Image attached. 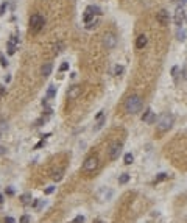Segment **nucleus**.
Masks as SVG:
<instances>
[{
    "instance_id": "nucleus-10",
    "label": "nucleus",
    "mask_w": 187,
    "mask_h": 223,
    "mask_svg": "<svg viewBox=\"0 0 187 223\" xmlns=\"http://www.w3.org/2000/svg\"><path fill=\"white\" fill-rule=\"evenodd\" d=\"M146 42H148V37H146V34H139L137 39H136V47L137 48H143L146 45Z\"/></svg>"
},
{
    "instance_id": "nucleus-38",
    "label": "nucleus",
    "mask_w": 187,
    "mask_h": 223,
    "mask_svg": "<svg viewBox=\"0 0 187 223\" xmlns=\"http://www.w3.org/2000/svg\"><path fill=\"white\" fill-rule=\"evenodd\" d=\"M5 81H6V83H9V81H11V76H9V75H8V76H5Z\"/></svg>"
},
{
    "instance_id": "nucleus-8",
    "label": "nucleus",
    "mask_w": 187,
    "mask_h": 223,
    "mask_svg": "<svg viewBox=\"0 0 187 223\" xmlns=\"http://www.w3.org/2000/svg\"><path fill=\"white\" fill-rule=\"evenodd\" d=\"M156 20L161 23V25H167L168 22H170V16H168V11H165V9H161L156 14Z\"/></svg>"
},
{
    "instance_id": "nucleus-27",
    "label": "nucleus",
    "mask_w": 187,
    "mask_h": 223,
    "mask_svg": "<svg viewBox=\"0 0 187 223\" xmlns=\"http://www.w3.org/2000/svg\"><path fill=\"white\" fill-rule=\"evenodd\" d=\"M83 221H84V217H83V215H76V217L73 218L72 223H83Z\"/></svg>"
},
{
    "instance_id": "nucleus-6",
    "label": "nucleus",
    "mask_w": 187,
    "mask_h": 223,
    "mask_svg": "<svg viewBox=\"0 0 187 223\" xmlns=\"http://www.w3.org/2000/svg\"><path fill=\"white\" fill-rule=\"evenodd\" d=\"M103 45L108 48V50H112L115 45H117V37L114 33H106L103 36Z\"/></svg>"
},
{
    "instance_id": "nucleus-15",
    "label": "nucleus",
    "mask_w": 187,
    "mask_h": 223,
    "mask_svg": "<svg viewBox=\"0 0 187 223\" xmlns=\"http://www.w3.org/2000/svg\"><path fill=\"white\" fill-rule=\"evenodd\" d=\"M84 25H86V28H87V30H92V28H95L97 25H98V17L92 19L90 22H87V23H84Z\"/></svg>"
},
{
    "instance_id": "nucleus-13",
    "label": "nucleus",
    "mask_w": 187,
    "mask_h": 223,
    "mask_svg": "<svg viewBox=\"0 0 187 223\" xmlns=\"http://www.w3.org/2000/svg\"><path fill=\"white\" fill-rule=\"evenodd\" d=\"M62 173H64L62 170H55V172L51 173V179L56 181V182H59V181L62 179Z\"/></svg>"
},
{
    "instance_id": "nucleus-3",
    "label": "nucleus",
    "mask_w": 187,
    "mask_h": 223,
    "mask_svg": "<svg viewBox=\"0 0 187 223\" xmlns=\"http://www.w3.org/2000/svg\"><path fill=\"white\" fill-rule=\"evenodd\" d=\"M173 126V115L171 114H162V115H159V119H157V129L159 131H168L170 128Z\"/></svg>"
},
{
    "instance_id": "nucleus-1",
    "label": "nucleus",
    "mask_w": 187,
    "mask_h": 223,
    "mask_svg": "<svg viewBox=\"0 0 187 223\" xmlns=\"http://www.w3.org/2000/svg\"><path fill=\"white\" fill-rule=\"evenodd\" d=\"M142 108V98L139 95H129L125 100V111L126 114H136Z\"/></svg>"
},
{
    "instance_id": "nucleus-17",
    "label": "nucleus",
    "mask_w": 187,
    "mask_h": 223,
    "mask_svg": "<svg viewBox=\"0 0 187 223\" xmlns=\"http://www.w3.org/2000/svg\"><path fill=\"white\" fill-rule=\"evenodd\" d=\"M62 50H64V44H62L61 41H59V42H56V44H55V47H53V51H55L56 55H59Z\"/></svg>"
},
{
    "instance_id": "nucleus-5",
    "label": "nucleus",
    "mask_w": 187,
    "mask_h": 223,
    "mask_svg": "<svg viewBox=\"0 0 187 223\" xmlns=\"http://www.w3.org/2000/svg\"><path fill=\"white\" fill-rule=\"evenodd\" d=\"M122 150H123V145L120 142H114L112 145L109 147V159L111 161H115V159H118V156L122 154Z\"/></svg>"
},
{
    "instance_id": "nucleus-21",
    "label": "nucleus",
    "mask_w": 187,
    "mask_h": 223,
    "mask_svg": "<svg viewBox=\"0 0 187 223\" xmlns=\"http://www.w3.org/2000/svg\"><path fill=\"white\" fill-rule=\"evenodd\" d=\"M123 70H125V67H123V65H115V67H114V75L115 76H120V75H122L123 73Z\"/></svg>"
},
{
    "instance_id": "nucleus-18",
    "label": "nucleus",
    "mask_w": 187,
    "mask_h": 223,
    "mask_svg": "<svg viewBox=\"0 0 187 223\" xmlns=\"http://www.w3.org/2000/svg\"><path fill=\"white\" fill-rule=\"evenodd\" d=\"M56 95V87L55 86H48V89H47V97L48 98H53Z\"/></svg>"
},
{
    "instance_id": "nucleus-23",
    "label": "nucleus",
    "mask_w": 187,
    "mask_h": 223,
    "mask_svg": "<svg viewBox=\"0 0 187 223\" xmlns=\"http://www.w3.org/2000/svg\"><path fill=\"white\" fill-rule=\"evenodd\" d=\"M30 200H31V195H30V193H23V195L20 196V201H22L23 204H28Z\"/></svg>"
},
{
    "instance_id": "nucleus-33",
    "label": "nucleus",
    "mask_w": 187,
    "mask_h": 223,
    "mask_svg": "<svg viewBox=\"0 0 187 223\" xmlns=\"http://www.w3.org/2000/svg\"><path fill=\"white\" fill-rule=\"evenodd\" d=\"M171 73H173V76H176V73H178V67H176V65L171 69Z\"/></svg>"
},
{
    "instance_id": "nucleus-29",
    "label": "nucleus",
    "mask_w": 187,
    "mask_h": 223,
    "mask_svg": "<svg viewBox=\"0 0 187 223\" xmlns=\"http://www.w3.org/2000/svg\"><path fill=\"white\" fill-rule=\"evenodd\" d=\"M98 120H100V122H98V125H97L95 128H94V129H95V131H97V129H100V128H101V126L104 125V119H103V117H101V119H98Z\"/></svg>"
},
{
    "instance_id": "nucleus-9",
    "label": "nucleus",
    "mask_w": 187,
    "mask_h": 223,
    "mask_svg": "<svg viewBox=\"0 0 187 223\" xmlns=\"http://www.w3.org/2000/svg\"><path fill=\"white\" fill-rule=\"evenodd\" d=\"M51 69H53L51 62H44V64H42V67H41V75H42L44 78H47V76L51 73Z\"/></svg>"
},
{
    "instance_id": "nucleus-7",
    "label": "nucleus",
    "mask_w": 187,
    "mask_h": 223,
    "mask_svg": "<svg viewBox=\"0 0 187 223\" xmlns=\"http://www.w3.org/2000/svg\"><path fill=\"white\" fill-rule=\"evenodd\" d=\"M79 95H81V86L75 84V86L69 87V90H67V98L69 100H76Z\"/></svg>"
},
{
    "instance_id": "nucleus-26",
    "label": "nucleus",
    "mask_w": 187,
    "mask_h": 223,
    "mask_svg": "<svg viewBox=\"0 0 187 223\" xmlns=\"http://www.w3.org/2000/svg\"><path fill=\"white\" fill-rule=\"evenodd\" d=\"M65 70H69V62H62L59 65V72H65Z\"/></svg>"
},
{
    "instance_id": "nucleus-20",
    "label": "nucleus",
    "mask_w": 187,
    "mask_h": 223,
    "mask_svg": "<svg viewBox=\"0 0 187 223\" xmlns=\"http://www.w3.org/2000/svg\"><path fill=\"white\" fill-rule=\"evenodd\" d=\"M132 161H134V156H132L131 153H126V154L123 156V162H125L126 165H129V164H131Z\"/></svg>"
},
{
    "instance_id": "nucleus-39",
    "label": "nucleus",
    "mask_w": 187,
    "mask_h": 223,
    "mask_svg": "<svg viewBox=\"0 0 187 223\" xmlns=\"http://www.w3.org/2000/svg\"><path fill=\"white\" fill-rule=\"evenodd\" d=\"M2 201H3V196H2V195H0V203H2Z\"/></svg>"
},
{
    "instance_id": "nucleus-37",
    "label": "nucleus",
    "mask_w": 187,
    "mask_h": 223,
    "mask_svg": "<svg viewBox=\"0 0 187 223\" xmlns=\"http://www.w3.org/2000/svg\"><path fill=\"white\" fill-rule=\"evenodd\" d=\"M42 145H44V140H41V142H39V143H37V145H36L34 148H39V147H42Z\"/></svg>"
},
{
    "instance_id": "nucleus-19",
    "label": "nucleus",
    "mask_w": 187,
    "mask_h": 223,
    "mask_svg": "<svg viewBox=\"0 0 187 223\" xmlns=\"http://www.w3.org/2000/svg\"><path fill=\"white\" fill-rule=\"evenodd\" d=\"M129 181V175L128 173H123L118 176V184H126V182Z\"/></svg>"
},
{
    "instance_id": "nucleus-2",
    "label": "nucleus",
    "mask_w": 187,
    "mask_h": 223,
    "mask_svg": "<svg viewBox=\"0 0 187 223\" xmlns=\"http://www.w3.org/2000/svg\"><path fill=\"white\" fill-rule=\"evenodd\" d=\"M100 162H98V158L95 154H90L86 158V161L83 162V172L84 173H94L95 170L98 168Z\"/></svg>"
},
{
    "instance_id": "nucleus-36",
    "label": "nucleus",
    "mask_w": 187,
    "mask_h": 223,
    "mask_svg": "<svg viewBox=\"0 0 187 223\" xmlns=\"http://www.w3.org/2000/svg\"><path fill=\"white\" fill-rule=\"evenodd\" d=\"M101 117H103V111H100V112L97 114V117H95V119H101Z\"/></svg>"
},
{
    "instance_id": "nucleus-28",
    "label": "nucleus",
    "mask_w": 187,
    "mask_h": 223,
    "mask_svg": "<svg viewBox=\"0 0 187 223\" xmlns=\"http://www.w3.org/2000/svg\"><path fill=\"white\" fill-rule=\"evenodd\" d=\"M5 95H6V87L0 86V100H2V98H3Z\"/></svg>"
},
{
    "instance_id": "nucleus-12",
    "label": "nucleus",
    "mask_w": 187,
    "mask_h": 223,
    "mask_svg": "<svg viewBox=\"0 0 187 223\" xmlns=\"http://www.w3.org/2000/svg\"><path fill=\"white\" fill-rule=\"evenodd\" d=\"M95 17H98V16H94L89 9H86V11H84V14H83V22L87 23V22H90L92 19H95Z\"/></svg>"
},
{
    "instance_id": "nucleus-25",
    "label": "nucleus",
    "mask_w": 187,
    "mask_h": 223,
    "mask_svg": "<svg viewBox=\"0 0 187 223\" xmlns=\"http://www.w3.org/2000/svg\"><path fill=\"white\" fill-rule=\"evenodd\" d=\"M176 36H178L179 41H184V39H185V31H184V30H178Z\"/></svg>"
},
{
    "instance_id": "nucleus-14",
    "label": "nucleus",
    "mask_w": 187,
    "mask_h": 223,
    "mask_svg": "<svg viewBox=\"0 0 187 223\" xmlns=\"http://www.w3.org/2000/svg\"><path fill=\"white\" fill-rule=\"evenodd\" d=\"M87 9L92 12L94 16H100V14H101V9H100L98 6H95V5H90V6H87Z\"/></svg>"
},
{
    "instance_id": "nucleus-32",
    "label": "nucleus",
    "mask_w": 187,
    "mask_h": 223,
    "mask_svg": "<svg viewBox=\"0 0 187 223\" xmlns=\"http://www.w3.org/2000/svg\"><path fill=\"white\" fill-rule=\"evenodd\" d=\"M53 192H55V187H53V186H48V187L45 189V193H47V195H50V193H53Z\"/></svg>"
},
{
    "instance_id": "nucleus-35",
    "label": "nucleus",
    "mask_w": 187,
    "mask_h": 223,
    "mask_svg": "<svg viewBox=\"0 0 187 223\" xmlns=\"http://www.w3.org/2000/svg\"><path fill=\"white\" fill-rule=\"evenodd\" d=\"M5 221H6V223H14V220H12L11 217H6V218H5Z\"/></svg>"
},
{
    "instance_id": "nucleus-31",
    "label": "nucleus",
    "mask_w": 187,
    "mask_h": 223,
    "mask_svg": "<svg viewBox=\"0 0 187 223\" xmlns=\"http://www.w3.org/2000/svg\"><path fill=\"white\" fill-rule=\"evenodd\" d=\"M0 64H2L3 67H6V65H8V61L3 58V55H0Z\"/></svg>"
},
{
    "instance_id": "nucleus-34",
    "label": "nucleus",
    "mask_w": 187,
    "mask_h": 223,
    "mask_svg": "<svg viewBox=\"0 0 187 223\" xmlns=\"http://www.w3.org/2000/svg\"><path fill=\"white\" fill-rule=\"evenodd\" d=\"M5 6H6V3H3L2 6H0V16H2V14H3V11H5Z\"/></svg>"
},
{
    "instance_id": "nucleus-40",
    "label": "nucleus",
    "mask_w": 187,
    "mask_h": 223,
    "mask_svg": "<svg viewBox=\"0 0 187 223\" xmlns=\"http://www.w3.org/2000/svg\"><path fill=\"white\" fill-rule=\"evenodd\" d=\"M179 2H181V3H184V2H185V0H179Z\"/></svg>"
},
{
    "instance_id": "nucleus-24",
    "label": "nucleus",
    "mask_w": 187,
    "mask_h": 223,
    "mask_svg": "<svg viewBox=\"0 0 187 223\" xmlns=\"http://www.w3.org/2000/svg\"><path fill=\"white\" fill-rule=\"evenodd\" d=\"M167 176H168L167 173H159V175L156 176V179H154V182H161V181H164V179H165Z\"/></svg>"
},
{
    "instance_id": "nucleus-16",
    "label": "nucleus",
    "mask_w": 187,
    "mask_h": 223,
    "mask_svg": "<svg viewBox=\"0 0 187 223\" xmlns=\"http://www.w3.org/2000/svg\"><path fill=\"white\" fill-rule=\"evenodd\" d=\"M182 20H184V12L182 11H178L176 16H175V22L176 25H182Z\"/></svg>"
},
{
    "instance_id": "nucleus-30",
    "label": "nucleus",
    "mask_w": 187,
    "mask_h": 223,
    "mask_svg": "<svg viewBox=\"0 0 187 223\" xmlns=\"http://www.w3.org/2000/svg\"><path fill=\"white\" fill-rule=\"evenodd\" d=\"M20 223H30V217L28 215H22L20 217Z\"/></svg>"
},
{
    "instance_id": "nucleus-4",
    "label": "nucleus",
    "mask_w": 187,
    "mask_h": 223,
    "mask_svg": "<svg viewBox=\"0 0 187 223\" xmlns=\"http://www.w3.org/2000/svg\"><path fill=\"white\" fill-rule=\"evenodd\" d=\"M45 25V19L41 16V14H33L30 17V30L33 33H39Z\"/></svg>"
},
{
    "instance_id": "nucleus-22",
    "label": "nucleus",
    "mask_w": 187,
    "mask_h": 223,
    "mask_svg": "<svg viewBox=\"0 0 187 223\" xmlns=\"http://www.w3.org/2000/svg\"><path fill=\"white\" fill-rule=\"evenodd\" d=\"M8 53L9 55H14L16 53V44L11 42V41H8Z\"/></svg>"
},
{
    "instance_id": "nucleus-11",
    "label": "nucleus",
    "mask_w": 187,
    "mask_h": 223,
    "mask_svg": "<svg viewBox=\"0 0 187 223\" xmlns=\"http://www.w3.org/2000/svg\"><path fill=\"white\" fill-rule=\"evenodd\" d=\"M142 120L143 122H146V123H151L153 120H154V112L148 108V109H146L145 112H143V115H142Z\"/></svg>"
}]
</instances>
